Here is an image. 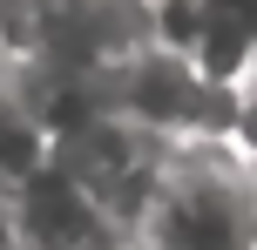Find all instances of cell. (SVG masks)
I'll list each match as a JSON object with an SVG mask.
<instances>
[{"instance_id": "3957f363", "label": "cell", "mask_w": 257, "mask_h": 250, "mask_svg": "<svg viewBox=\"0 0 257 250\" xmlns=\"http://www.w3.org/2000/svg\"><path fill=\"white\" fill-rule=\"evenodd\" d=\"M0 216H7V250H128V237L48 162L0 196Z\"/></svg>"}, {"instance_id": "7a4b0ae2", "label": "cell", "mask_w": 257, "mask_h": 250, "mask_svg": "<svg viewBox=\"0 0 257 250\" xmlns=\"http://www.w3.org/2000/svg\"><path fill=\"white\" fill-rule=\"evenodd\" d=\"M163 156H169V142L142 135L136 122H122V115H81V122H68L61 135H48V169L68 176L122 237L136 230Z\"/></svg>"}, {"instance_id": "277c9868", "label": "cell", "mask_w": 257, "mask_h": 250, "mask_svg": "<svg viewBox=\"0 0 257 250\" xmlns=\"http://www.w3.org/2000/svg\"><path fill=\"white\" fill-rule=\"evenodd\" d=\"M41 162H48V129H41L34 108H27L14 61H0V196L21 189Z\"/></svg>"}, {"instance_id": "6da1fadb", "label": "cell", "mask_w": 257, "mask_h": 250, "mask_svg": "<svg viewBox=\"0 0 257 250\" xmlns=\"http://www.w3.org/2000/svg\"><path fill=\"white\" fill-rule=\"evenodd\" d=\"M128 250H257V176L244 135L169 142Z\"/></svg>"}, {"instance_id": "5b68a950", "label": "cell", "mask_w": 257, "mask_h": 250, "mask_svg": "<svg viewBox=\"0 0 257 250\" xmlns=\"http://www.w3.org/2000/svg\"><path fill=\"white\" fill-rule=\"evenodd\" d=\"M27 48V0H0V61H21Z\"/></svg>"}]
</instances>
